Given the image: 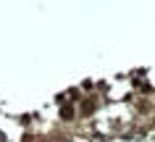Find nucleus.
I'll return each instance as SVG.
<instances>
[{
	"instance_id": "f257e3e1",
	"label": "nucleus",
	"mask_w": 155,
	"mask_h": 142,
	"mask_svg": "<svg viewBox=\"0 0 155 142\" xmlns=\"http://www.w3.org/2000/svg\"><path fill=\"white\" fill-rule=\"evenodd\" d=\"M61 116H63V118H71L74 116V108H63V111H61Z\"/></svg>"
}]
</instances>
